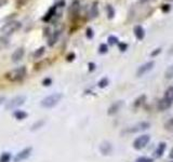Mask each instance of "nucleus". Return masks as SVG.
I'll list each match as a JSON object with an SVG mask.
<instances>
[{
    "instance_id": "obj_42",
    "label": "nucleus",
    "mask_w": 173,
    "mask_h": 162,
    "mask_svg": "<svg viewBox=\"0 0 173 162\" xmlns=\"http://www.w3.org/2000/svg\"><path fill=\"white\" fill-rule=\"evenodd\" d=\"M4 101H6V97H4V96H0V105H1Z\"/></svg>"
},
{
    "instance_id": "obj_33",
    "label": "nucleus",
    "mask_w": 173,
    "mask_h": 162,
    "mask_svg": "<svg viewBox=\"0 0 173 162\" xmlns=\"http://www.w3.org/2000/svg\"><path fill=\"white\" fill-rule=\"evenodd\" d=\"M86 38L88 39H92L93 38V36H94V34H93V30H92V28H88L86 29Z\"/></svg>"
},
{
    "instance_id": "obj_30",
    "label": "nucleus",
    "mask_w": 173,
    "mask_h": 162,
    "mask_svg": "<svg viewBox=\"0 0 173 162\" xmlns=\"http://www.w3.org/2000/svg\"><path fill=\"white\" fill-rule=\"evenodd\" d=\"M108 79L107 78H102V79L99 81V83H97V86H100V88H105V86H107V84H108Z\"/></svg>"
},
{
    "instance_id": "obj_14",
    "label": "nucleus",
    "mask_w": 173,
    "mask_h": 162,
    "mask_svg": "<svg viewBox=\"0 0 173 162\" xmlns=\"http://www.w3.org/2000/svg\"><path fill=\"white\" fill-rule=\"evenodd\" d=\"M56 8H57L56 6H53V7H51L50 9H49V11L47 12V14L42 17L43 22H49V21H50L51 19L54 16V14H55V12H56Z\"/></svg>"
},
{
    "instance_id": "obj_18",
    "label": "nucleus",
    "mask_w": 173,
    "mask_h": 162,
    "mask_svg": "<svg viewBox=\"0 0 173 162\" xmlns=\"http://www.w3.org/2000/svg\"><path fill=\"white\" fill-rule=\"evenodd\" d=\"M163 98H166L167 101H169V102H173V86L167 89Z\"/></svg>"
},
{
    "instance_id": "obj_16",
    "label": "nucleus",
    "mask_w": 173,
    "mask_h": 162,
    "mask_svg": "<svg viewBox=\"0 0 173 162\" xmlns=\"http://www.w3.org/2000/svg\"><path fill=\"white\" fill-rule=\"evenodd\" d=\"M13 116L16 120H24V119H26L28 115H27V113H25L24 110H15L13 113Z\"/></svg>"
},
{
    "instance_id": "obj_38",
    "label": "nucleus",
    "mask_w": 173,
    "mask_h": 162,
    "mask_svg": "<svg viewBox=\"0 0 173 162\" xmlns=\"http://www.w3.org/2000/svg\"><path fill=\"white\" fill-rule=\"evenodd\" d=\"M160 51H161V49H157L156 51H155V52H153V53H152V54H150V55H152V56H155V55H157V54H158V53L160 52Z\"/></svg>"
},
{
    "instance_id": "obj_39",
    "label": "nucleus",
    "mask_w": 173,
    "mask_h": 162,
    "mask_svg": "<svg viewBox=\"0 0 173 162\" xmlns=\"http://www.w3.org/2000/svg\"><path fill=\"white\" fill-rule=\"evenodd\" d=\"M162 10L164 11V12H167V11L170 10V7L168 6V4H166V6H163V7H162Z\"/></svg>"
},
{
    "instance_id": "obj_43",
    "label": "nucleus",
    "mask_w": 173,
    "mask_h": 162,
    "mask_svg": "<svg viewBox=\"0 0 173 162\" xmlns=\"http://www.w3.org/2000/svg\"><path fill=\"white\" fill-rule=\"evenodd\" d=\"M169 158H170V159H173V148H172V150H171V152H170Z\"/></svg>"
},
{
    "instance_id": "obj_2",
    "label": "nucleus",
    "mask_w": 173,
    "mask_h": 162,
    "mask_svg": "<svg viewBox=\"0 0 173 162\" xmlns=\"http://www.w3.org/2000/svg\"><path fill=\"white\" fill-rule=\"evenodd\" d=\"M62 97H63V95L61 93H54V94H51V95L44 97L40 104L43 108H53L54 106H56L61 102Z\"/></svg>"
},
{
    "instance_id": "obj_36",
    "label": "nucleus",
    "mask_w": 173,
    "mask_h": 162,
    "mask_svg": "<svg viewBox=\"0 0 173 162\" xmlns=\"http://www.w3.org/2000/svg\"><path fill=\"white\" fill-rule=\"evenodd\" d=\"M74 59H75V54H74V53H71V54H69V55H68V56H67V61H73Z\"/></svg>"
},
{
    "instance_id": "obj_35",
    "label": "nucleus",
    "mask_w": 173,
    "mask_h": 162,
    "mask_svg": "<svg viewBox=\"0 0 173 162\" xmlns=\"http://www.w3.org/2000/svg\"><path fill=\"white\" fill-rule=\"evenodd\" d=\"M51 83H52V80H51L50 78H47V79H44L42 81V84H43V86H51Z\"/></svg>"
},
{
    "instance_id": "obj_7",
    "label": "nucleus",
    "mask_w": 173,
    "mask_h": 162,
    "mask_svg": "<svg viewBox=\"0 0 173 162\" xmlns=\"http://www.w3.org/2000/svg\"><path fill=\"white\" fill-rule=\"evenodd\" d=\"M150 128V124L146 121H143V122H139L137 123L135 126H131L129 129L126 130L127 133H137V132H141V131H144V130H147Z\"/></svg>"
},
{
    "instance_id": "obj_4",
    "label": "nucleus",
    "mask_w": 173,
    "mask_h": 162,
    "mask_svg": "<svg viewBox=\"0 0 173 162\" xmlns=\"http://www.w3.org/2000/svg\"><path fill=\"white\" fill-rule=\"evenodd\" d=\"M21 28V23L17 21H11L9 23H7L2 28H1V33L4 35H11V34L15 33L16 30Z\"/></svg>"
},
{
    "instance_id": "obj_28",
    "label": "nucleus",
    "mask_w": 173,
    "mask_h": 162,
    "mask_svg": "<svg viewBox=\"0 0 173 162\" xmlns=\"http://www.w3.org/2000/svg\"><path fill=\"white\" fill-rule=\"evenodd\" d=\"M119 40H118V38L115 36H109L108 37V43H109V46H115V44H117Z\"/></svg>"
},
{
    "instance_id": "obj_29",
    "label": "nucleus",
    "mask_w": 173,
    "mask_h": 162,
    "mask_svg": "<svg viewBox=\"0 0 173 162\" xmlns=\"http://www.w3.org/2000/svg\"><path fill=\"white\" fill-rule=\"evenodd\" d=\"M164 128H166L167 131H170V132H173V119H170L168 122L164 124Z\"/></svg>"
},
{
    "instance_id": "obj_11",
    "label": "nucleus",
    "mask_w": 173,
    "mask_h": 162,
    "mask_svg": "<svg viewBox=\"0 0 173 162\" xmlns=\"http://www.w3.org/2000/svg\"><path fill=\"white\" fill-rule=\"evenodd\" d=\"M24 54H25V51H24L23 48H19V49H16L13 52L11 59H12V61H13L14 63H16V62H19V61H21L23 59Z\"/></svg>"
},
{
    "instance_id": "obj_24",
    "label": "nucleus",
    "mask_w": 173,
    "mask_h": 162,
    "mask_svg": "<svg viewBox=\"0 0 173 162\" xmlns=\"http://www.w3.org/2000/svg\"><path fill=\"white\" fill-rule=\"evenodd\" d=\"M59 35H60V33H59V31H55L54 34H52V36H51V38H49V44H50V46H53L54 43L56 42V40H57V37H59Z\"/></svg>"
},
{
    "instance_id": "obj_5",
    "label": "nucleus",
    "mask_w": 173,
    "mask_h": 162,
    "mask_svg": "<svg viewBox=\"0 0 173 162\" xmlns=\"http://www.w3.org/2000/svg\"><path fill=\"white\" fill-rule=\"evenodd\" d=\"M149 141H150V136L148 134H144V135L139 136L133 142V148L137 149V150L143 149L144 147H146V145L149 143Z\"/></svg>"
},
{
    "instance_id": "obj_32",
    "label": "nucleus",
    "mask_w": 173,
    "mask_h": 162,
    "mask_svg": "<svg viewBox=\"0 0 173 162\" xmlns=\"http://www.w3.org/2000/svg\"><path fill=\"white\" fill-rule=\"evenodd\" d=\"M137 162H154L152 158H147V157H140L137 159Z\"/></svg>"
},
{
    "instance_id": "obj_37",
    "label": "nucleus",
    "mask_w": 173,
    "mask_h": 162,
    "mask_svg": "<svg viewBox=\"0 0 173 162\" xmlns=\"http://www.w3.org/2000/svg\"><path fill=\"white\" fill-rule=\"evenodd\" d=\"M7 2H8V0H0V8L4 7V4H7Z\"/></svg>"
},
{
    "instance_id": "obj_19",
    "label": "nucleus",
    "mask_w": 173,
    "mask_h": 162,
    "mask_svg": "<svg viewBox=\"0 0 173 162\" xmlns=\"http://www.w3.org/2000/svg\"><path fill=\"white\" fill-rule=\"evenodd\" d=\"M8 46H9V40H8L7 37H0V50H4Z\"/></svg>"
},
{
    "instance_id": "obj_15",
    "label": "nucleus",
    "mask_w": 173,
    "mask_h": 162,
    "mask_svg": "<svg viewBox=\"0 0 173 162\" xmlns=\"http://www.w3.org/2000/svg\"><path fill=\"white\" fill-rule=\"evenodd\" d=\"M166 147H167L166 143H163V142L160 143L159 145H158V147H157V149L155 150V157H156V158H160V157L163 155L164 150H166Z\"/></svg>"
},
{
    "instance_id": "obj_6",
    "label": "nucleus",
    "mask_w": 173,
    "mask_h": 162,
    "mask_svg": "<svg viewBox=\"0 0 173 162\" xmlns=\"http://www.w3.org/2000/svg\"><path fill=\"white\" fill-rule=\"evenodd\" d=\"M31 150H33L31 147H27V148H24L23 150H21L20 152H17L15 158H14V162H23L24 160L28 159L31 155Z\"/></svg>"
},
{
    "instance_id": "obj_45",
    "label": "nucleus",
    "mask_w": 173,
    "mask_h": 162,
    "mask_svg": "<svg viewBox=\"0 0 173 162\" xmlns=\"http://www.w3.org/2000/svg\"><path fill=\"white\" fill-rule=\"evenodd\" d=\"M172 162H173V161H172Z\"/></svg>"
},
{
    "instance_id": "obj_1",
    "label": "nucleus",
    "mask_w": 173,
    "mask_h": 162,
    "mask_svg": "<svg viewBox=\"0 0 173 162\" xmlns=\"http://www.w3.org/2000/svg\"><path fill=\"white\" fill-rule=\"evenodd\" d=\"M25 76H26V68H25V66L17 67L15 69L8 71L4 75L6 79L8 81H10V82H20V81H22L25 78Z\"/></svg>"
},
{
    "instance_id": "obj_10",
    "label": "nucleus",
    "mask_w": 173,
    "mask_h": 162,
    "mask_svg": "<svg viewBox=\"0 0 173 162\" xmlns=\"http://www.w3.org/2000/svg\"><path fill=\"white\" fill-rule=\"evenodd\" d=\"M123 105V102L122 101H118V102H115L114 104H112V106H110L109 108H108V111H107V113L108 115H115V113H117L118 111L120 110V108L122 107Z\"/></svg>"
},
{
    "instance_id": "obj_27",
    "label": "nucleus",
    "mask_w": 173,
    "mask_h": 162,
    "mask_svg": "<svg viewBox=\"0 0 173 162\" xmlns=\"http://www.w3.org/2000/svg\"><path fill=\"white\" fill-rule=\"evenodd\" d=\"M145 98H146V96H145V95H141L140 97H139V98L135 101V103H134V107H137H137H140V106L143 104L144 101H145Z\"/></svg>"
},
{
    "instance_id": "obj_12",
    "label": "nucleus",
    "mask_w": 173,
    "mask_h": 162,
    "mask_svg": "<svg viewBox=\"0 0 173 162\" xmlns=\"http://www.w3.org/2000/svg\"><path fill=\"white\" fill-rule=\"evenodd\" d=\"M134 35H135V37H137L139 40H143L144 37H145V31H144V28L142 26H140V25H137V26L134 27Z\"/></svg>"
},
{
    "instance_id": "obj_8",
    "label": "nucleus",
    "mask_w": 173,
    "mask_h": 162,
    "mask_svg": "<svg viewBox=\"0 0 173 162\" xmlns=\"http://www.w3.org/2000/svg\"><path fill=\"white\" fill-rule=\"evenodd\" d=\"M154 66H155V62H154V61L143 64L142 66L139 67V69H137V77L143 76V75H145V74H147L148 71H150V70L153 69Z\"/></svg>"
},
{
    "instance_id": "obj_23",
    "label": "nucleus",
    "mask_w": 173,
    "mask_h": 162,
    "mask_svg": "<svg viewBox=\"0 0 173 162\" xmlns=\"http://www.w3.org/2000/svg\"><path fill=\"white\" fill-rule=\"evenodd\" d=\"M164 77H166V79H172L173 78V64L168 67V69L164 73Z\"/></svg>"
},
{
    "instance_id": "obj_22",
    "label": "nucleus",
    "mask_w": 173,
    "mask_h": 162,
    "mask_svg": "<svg viewBox=\"0 0 173 162\" xmlns=\"http://www.w3.org/2000/svg\"><path fill=\"white\" fill-rule=\"evenodd\" d=\"M44 50H46V48H44V46H41V48H39L37 51H35V53L33 54L34 59H39V57L42 56L43 53H44Z\"/></svg>"
},
{
    "instance_id": "obj_21",
    "label": "nucleus",
    "mask_w": 173,
    "mask_h": 162,
    "mask_svg": "<svg viewBox=\"0 0 173 162\" xmlns=\"http://www.w3.org/2000/svg\"><path fill=\"white\" fill-rule=\"evenodd\" d=\"M11 161V153L10 152H2L0 156V162H10Z\"/></svg>"
},
{
    "instance_id": "obj_40",
    "label": "nucleus",
    "mask_w": 173,
    "mask_h": 162,
    "mask_svg": "<svg viewBox=\"0 0 173 162\" xmlns=\"http://www.w3.org/2000/svg\"><path fill=\"white\" fill-rule=\"evenodd\" d=\"M89 67H90V71H92V70H94V68H95V65H94L93 63H90L89 64Z\"/></svg>"
},
{
    "instance_id": "obj_25",
    "label": "nucleus",
    "mask_w": 173,
    "mask_h": 162,
    "mask_svg": "<svg viewBox=\"0 0 173 162\" xmlns=\"http://www.w3.org/2000/svg\"><path fill=\"white\" fill-rule=\"evenodd\" d=\"M97 14H99V12H97V2H94L92 8H91V17L94 19V17L97 16Z\"/></svg>"
},
{
    "instance_id": "obj_9",
    "label": "nucleus",
    "mask_w": 173,
    "mask_h": 162,
    "mask_svg": "<svg viewBox=\"0 0 173 162\" xmlns=\"http://www.w3.org/2000/svg\"><path fill=\"white\" fill-rule=\"evenodd\" d=\"M100 150L104 156H108L113 152V146L109 142H103L100 146Z\"/></svg>"
},
{
    "instance_id": "obj_44",
    "label": "nucleus",
    "mask_w": 173,
    "mask_h": 162,
    "mask_svg": "<svg viewBox=\"0 0 173 162\" xmlns=\"http://www.w3.org/2000/svg\"><path fill=\"white\" fill-rule=\"evenodd\" d=\"M168 53H169V54H173V48H171V50H170Z\"/></svg>"
},
{
    "instance_id": "obj_20",
    "label": "nucleus",
    "mask_w": 173,
    "mask_h": 162,
    "mask_svg": "<svg viewBox=\"0 0 173 162\" xmlns=\"http://www.w3.org/2000/svg\"><path fill=\"white\" fill-rule=\"evenodd\" d=\"M78 10H79V4H78V1H75L71 6H70V14H73V15H77L78 13Z\"/></svg>"
},
{
    "instance_id": "obj_13",
    "label": "nucleus",
    "mask_w": 173,
    "mask_h": 162,
    "mask_svg": "<svg viewBox=\"0 0 173 162\" xmlns=\"http://www.w3.org/2000/svg\"><path fill=\"white\" fill-rule=\"evenodd\" d=\"M171 105H172V102H169L166 98H162L158 102V109L163 111V110H167L168 108H170Z\"/></svg>"
},
{
    "instance_id": "obj_41",
    "label": "nucleus",
    "mask_w": 173,
    "mask_h": 162,
    "mask_svg": "<svg viewBox=\"0 0 173 162\" xmlns=\"http://www.w3.org/2000/svg\"><path fill=\"white\" fill-rule=\"evenodd\" d=\"M20 1H22V2H21V4H20V6H23V4H26V2H27V1H28V0H17V4H19Z\"/></svg>"
},
{
    "instance_id": "obj_31",
    "label": "nucleus",
    "mask_w": 173,
    "mask_h": 162,
    "mask_svg": "<svg viewBox=\"0 0 173 162\" xmlns=\"http://www.w3.org/2000/svg\"><path fill=\"white\" fill-rule=\"evenodd\" d=\"M107 51H108V46H107V44L102 43V44L100 46V48H99V52H100L101 54H105V53H107Z\"/></svg>"
},
{
    "instance_id": "obj_3",
    "label": "nucleus",
    "mask_w": 173,
    "mask_h": 162,
    "mask_svg": "<svg viewBox=\"0 0 173 162\" xmlns=\"http://www.w3.org/2000/svg\"><path fill=\"white\" fill-rule=\"evenodd\" d=\"M26 101V97L24 95H17L15 97L9 101L8 104L6 105V109L7 110H12V109H16L20 106L24 105V103Z\"/></svg>"
},
{
    "instance_id": "obj_34",
    "label": "nucleus",
    "mask_w": 173,
    "mask_h": 162,
    "mask_svg": "<svg viewBox=\"0 0 173 162\" xmlns=\"http://www.w3.org/2000/svg\"><path fill=\"white\" fill-rule=\"evenodd\" d=\"M118 46H119V50L121 51V52H124V51L128 49V44H127V43L119 42L118 43Z\"/></svg>"
},
{
    "instance_id": "obj_26",
    "label": "nucleus",
    "mask_w": 173,
    "mask_h": 162,
    "mask_svg": "<svg viewBox=\"0 0 173 162\" xmlns=\"http://www.w3.org/2000/svg\"><path fill=\"white\" fill-rule=\"evenodd\" d=\"M106 10H107V16H108V19L112 20L115 16V10H114V8L112 6H107Z\"/></svg>"
},
{
    "instance_id": "obj_17",
    "label": "nucleus",
    "mask_w": 173,
    "mask_h": 162,
    "mask_svg": "<svg viewBox=\"0 0 173 162\" xmlns=\"http://www.w3.org/2000/svg\"><path fill=\"white\" fill-rule=\"evenodd\" d=\"M44 124H46V120H44V119L38 120L37 122H35L33 126H31V131H36V130L41 129V128H42Z\"/></svg>"
}]
</instances>
